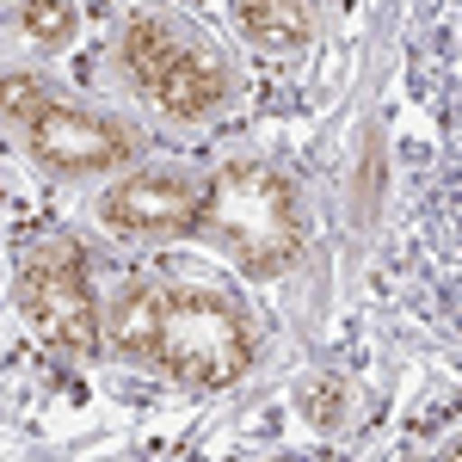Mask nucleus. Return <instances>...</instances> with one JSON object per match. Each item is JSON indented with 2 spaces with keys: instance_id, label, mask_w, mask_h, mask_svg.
Here are the masks:
<instances>
[{
  "instance_id": "obj_1",
  "label": "nucleus",
  "mask_w": 462,
  "mask_h": 462,
  "mask_svg": "<svg viewBox=\"0 0 462 462\" xmlns=\"http://www.w3.org/2000/svg\"><path fill=\"white\" fill-rule=\"evenodd\" d=\"M0 136H13L32 167L62 185H99L143 161V130L124 111L62 87L25 56H0Z\"/></svg>"
},
{
  "instance_id": "obj_2",
  "label": "nucleus",
  "mask_w": 462,
  "mask_h": 462,
  "mask_svg": "<svg viewBox=\"0 0 462 462\" xmlns=\"http://www.w3.org/2000/svg\"><path fill=\"white\" fill-rule=\"evenodd\" d=\"M111 80L173 130H204L235 106V62L198 19L173 6H130L106 50Z\"/></svg>"
},
{
  "instance_id": "obj_3",
  "label": "nucleus",
  "mask_w": 462,
  "mask_h": 462,
  "mask_svg": "<svg viewBox=\"0 0 462 462\" xmlns=\"http://www.w3.org/2000/svg\"><path fill=\"white\" fill-rule=\"evenodd\" d=\"M191 235L210 253H222L241 278L272 284L302 259V241H309L302 185L265 154H228L210 173H198Z\"/></svg>"
},
{
  "instance_id": "obj_4",
  "label": "nucleus",
  "mask_w": 462,
  "mask_h": 462,
  "mask_svg": "<svg viewBox=\"0 0 462 462\" xmlns=\"http://www.w3.org/2000/svg\"><path fill=\"white\" fill-rule=\"evenodd\" d=\"M259 364V320L241 296L191 278H161V352L154 370L191 394H222Z\"/></svg>"
},
{
  "instance_id": "obj_5",
  "label": "nucleus",
  "mask_w": 462,
  "mask_h": 462,
  "mask_svg": "<svg viewBox=\"0 0 462 462\" xmlns=\"http://www.w3.org/2000/svg\"><path fill=\"white\" fill-rule=\"evenodd\" d=\"M13 309L32 327V339L50 357L69 364H93L106 357V333H99V290H93V259L69 228L37 235L13 265Z\"/></svg>"
},
{
  "instance_id": "obj_6",
  "label": "nucleus",
  "mask_w": 462,
  "mask_h": 462,
  "mask_svg": "<svg viewBox=\"0 0 462 462\" xmlns=\"http://www.w3.org/2000/svg\"><path fill=\"white\" fill-rule=\"evenodd\" d=\"M93 216L117 241H185L198 222V173L179 161H130L99 179Z\"/></svg>"
},
{
  "instance_id": "obj_7",
  "label": "nucleus",
  "mask_w": 462,
  "mask_h": 462,
  "mask_svg": "<svg viewBox=\"0 0 462 462\" xmlns=\"http://www.w3.org/2000/svg\"><path fill=\"white\" fill-rule=\"evenodd\" d=\"M99 333H106L111 357L154 370V352H161V278H117L99 296Z\"/></svg>"
},
{
  "instance_id": "obj_8",
  "label": "nucleus",
  "mask_w": 462,
  "mask_h": 462,
  "mask_svg": "<svg viewBox=\"0 0 462 462\" xmlns=\"http://www.w3.org/2000/svg\"><path fill=\"white\" fill-rule=\"evenodd\" d=\"M228 19L247 50L290 62V56H309V43L320 37V13L315 0H228Z\"/></svg>"
},
{
  "instance_id": "obj_9",
  "label": "nucleus",
  "mask_w": 462,
  "mask_h": 462,
  "mask_svg": "<svg viewBox=\"0 0 462 462\" xmlns=\"http://www.w3.org/2000/svg\"><path fill=\"white\" fill-rule=\"evenodd\" d=\"M0 19H6V32L19 37L32 56H62L80 37V6L74 0H13Z\"/></svg>"
},
{
  "instance_id": "obj_10",
  "label": "nucleus",
  "mask_w": 462,
  "mask_h": 462,
  "mask_svg": "<svg viewBox=\"0 0 462 462\" xmlns=\"http://www.w3.org/2000/svg\"><path fill=\"white\" fill-rule=\"evenodd\" d=\"M296 413H302L315 431H339L346 420H352V383L333 376V370L302 376V389H296Z\"/></svg>"
},
{
  "instance_id": "obj_11",
  "label": "nucleus",
  "mask_w": 462,
  "mask_h": 462,
  "mask_svg": "<svg viewBox=\"0 0 462 462\" xmlns=\"http://www.w3.org/2000/svg\"><path fill=\"white\" fill-rule=\"evenodd\" d=\"M6 6H13V0H0V13H6Z\"/></svg>"
}]
</instances>
